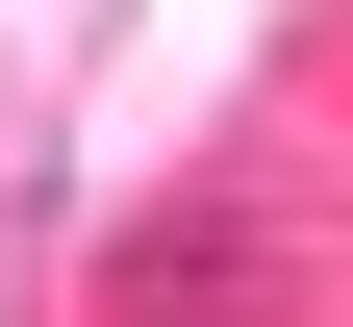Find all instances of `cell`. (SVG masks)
Returning <instances> with one entry per match:
<instances>
[{
	"label": "cell",
	"instance_id": "1",
	"mask_svg": "<svg viewBox=\"0 0 353 327\" xmlns=\"http://www.w3.org/2000/svg\"><path fill=\"white\" fill-rule=\"evenodd\" d=\"M252 277H278V252H252V202H176V226H126V302H152V327H228Z\"/></svg>",
	"mask_w": 353,
	"mask_h": 327
}]
</instances>
